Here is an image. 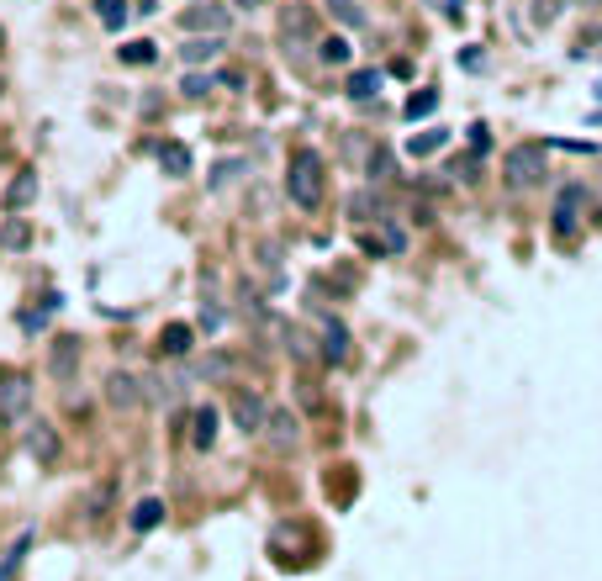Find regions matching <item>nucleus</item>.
Returning a JSON list of instances; mask_svg holds the SVG:
<instances>
[{
	"label": "nucleus",
	"mask_w": 602,
	"mask_h": 581,
	"mask_svg": "<svg viewBox=\"0 0 602 581\" xmlns=\"http://www.w3.org/2000/svg\"><path fill=\"white\" fill-rule=\"evenodd\" d=\"M286 196L296 212H317L328 196V159L317 154L312 143H301L291 148V159H286Z\"/></svg>",
	"instance_id": "1"
},
{
	"label": "nucleus",
	"mask_w": 602,
	"mask_h": 581,
	"mask_svg": "<svg viewBox=\"0 0 602 581\" xmlns=\"http://www.w3.org/2000/svg\"><path fill=\"white\" fill-rule=\"evenodd\" d=\"M502 185L507 191H539L550 185V143H518L502 154Z\"/></svg>",
	"instance_id": "2"
},
{
	"label": "nucleus",
	"mask_w": 602,
	"mask_h": 581,
	"mask_svg": "<svg viewBox=\"0 0 602 581\" xmlns=\"http://www.w3.org/2000/svg\"><path fill=\"white\" fill-rule=\"evenodd\" d=\"M32 376H0V423L6 428H27L32 412Z\"/></svg>",
	"instance_id": "3"
},
{
	"label": "nucleus",
	"mask_w": 602,
	"mask_h": 581,
	"mask_svg": "<svg viewBox=\"0 0 602 581\" xmlns=\"http://www.w3.org/2000/svg\"><path fill=\"white\" fill-rule=\"evenodd\" d=\"M317 37H323V32H317V11L301 6V0H291V6L280 11V43H286V48H312Z\"/></svg>",
	"instance_id": "4"
},
{
	"label": "nucleus",
	"mask_w": 602,
	"mask_h": 581,
	"mask_svg": "<svg viewBox=\"0 0 602 581\" xmlns=\"http://www.w3.org/2000/svg\"><path fill=\"white\" fill-rule=\"evenodd\" d=\"M581 206H587V185H566L555 196V212H550V228H555V243H571L576 228H581Z\"/></svg>",
	"instance_id": "5"
},
{
	"label": "nucleus",
	"mask_w": 602,
	"mask_h": 581,
	"mask_svg": "<svg viewBox=\"0 0 602 581\" xmlns=\"http://www.w3.org/2000/svg\"><path fill=\"white\" fill-rule=\"evenodd\" d=\"M27 455L43 465V471H53V465L64 460V439L48 418H27Z\"/></svg>",
	"instance_id": "6"
},
{
	"label": "nucleus",
	"mask_w": 602,
	"mask_h": 581,
	"mask_svg": "<svg viewBox=\"0 0 602 581\" xmlns=\"http://www.w3.org/2000/svg\"><path fill=\"white\" fill-rule=\"evenodd\" d=\"M180 27L191 37H222L233 27V11L228 6H212V0H201V6H185L180 11Z\"/></svg>",
	"instance_id": "7"
},
{
	"label": "nucleus",
	"mask_w": 602,
	"mask_h": 581,
	"mask_svg": "<svg viewBox=\"0 0 602 581\" xmlns=\"http://www.w3.org/2000/svg\"><path fill=\"white\" fill-rule=\"evenodd\" d=\"M317 354L328 365H349V323L333 312H317Z\"/></svg>",
	"instance_id": "8"
},
{
	"label": "nucleus",
	"mask_w": 602,
	"mask_h": 581,
	"mask_svg": "<svg viewBox=\"0 0 602 581\" xmlns=\"http://www.w3.org/2000/svg\"><path fill=\"white\" fill-rule=\"evenodd\" d=\"M80 360H85V349H80L74 333H59V339L48 344V376L59 381V386H69L74 376H80Z\"/></svg>",
	"instance_id": "9"
},
{
	"label": "nucleus",
	"mask_w": 602,
	"mask_h": 581,
	"mask_svg": "<svg viewBox=\"0 0 602 581\" xmlns=\"http://www.w3.org/2000/svg\"><path fill=\"white\" fill-rule=\"evenodd\" d=\"M228 412H233V423L243 428V434H265L270 402L259 397V391H249V386H238V391H233V402H228Z\"/></svg>",
	"instance_id": "10"
},
{
	"label": "nucleus",
	"mask_w": 602,
	"mask_h": 581,
	"mask_svg": "<svg viewBox=\"0 0 602 581\" xmlns=\"http://www.w3.org/2000/svg\"><path fill=\"white\" fill-rule=\"evenodd\" d=\"M265 439H270V449H280V455H286V449L301 439V418L291 407H270V418H265Z\"/></svg>",
	"instance_id": "11"
},
{
	"label": "nucleus",
	"mask_w": 602,
	"mask_h": 581,
	"mask_svg": "<svg viewBox=\"0 0 602 581\" xmlns=\"http://www.w3.org/2000/svg\"><path fill=\"white\" fill-rule=\"evenodd\" d=\"M32 201H37V170L27 164V170H16V175H11V185H6V196H0V206H6V217H22Z\"/></svg>",
	"instance_id": "12"
},
{
	"label": "nucleus",
	"mask_w": 602,
	"mask_h": 581,
	"mask_svg": "<svg viewBox=\"0 0 602 581\" xmlns=\"http://www.w3.org/2000/svg\"><path fill=\"white\" fill-rule=\"evenodd\" d=\"M106 402L117 407V412H133V407L143 402L138 376H127V370H111V376H106Z\"/></svg>",
	"instance_id": "13"
},
{
	"label": "nucleus",
	"mask_w": 602,
	"mask_h": 581,
	"mask_svg": "<svg viewBox=\"0 0 602 581\" xmlns=\"http://www.w3.org/2000/svg\"><path fill=\"white\" fill-rule=\"evenodd\" d=\"M191 349H196V328L191 323H164L159 328V354H164V360H185Z\"/></svg>",
	"instance_id": "14"
},
{
	"label": "nucleus",
	"mask_w": 602,
	"mask_h": 581,
	"mask_svg": "<svg viewBox=\"0 0 602 581\" xmlns=\"http://www.w3.org/2000/svg\"><path fill=\"white\" fill-rule=\"evenodd\" d=\"M159 170H164L169 180H185V175L196 170V154H191L185 143H175V138H169V143H159Z\"/></svg>",
	"instance_id": "15"
},
{
	"label": "nucleus",
	"mask_w": 602,
	"mask_h": 581,
	"mask_svg": "<svg viewBox=\"0 0 602 581\" xmlns=\"http://www.w3.org/2000/svg\"><path fill=\"white\" fill-rule=\"evenodd\" d=\"M32 545H37V529H22L11 539V550H6V560H0V581H16L22 576V566H27V555H32Z\"/></svg>",
	"instance_id": "16"
},
{
	"label": "nucleus",
	"mask_w": 602,
	"mask_h": 581,
	"mask_svg": "<svg viewBox=\"0 0 602 581\" xmlns=\"http://www.w3.org/2000/svg\"><path fill=\"white\" fill-rule=\"evenodd\" d=\"M317 64H328V69H349L354 64V48H349V37H338V32H328V37H317Z\"/></svg>",
	"instance_id": "17"
},
{
	"label": "nucleus",
	"mask_w": 602,
	"mask_h": 581,
	"mask_svg": "<svg viewBox=\"0 0 602 581\" xmlns=\"http://www.w3.org/2000/svg\"><path fill=\"white\" fill-rule=\"evenodd\" d=\"M164 513H169V508H164V497H143L138 508L127 513V529H133V534H154L159 523H164Z\"/></svg>",
	"instance_id": "18"
},
{
	"label": "nucleus",
	"mask_w": 602,
	"mask_h": 581,
	"mask_svg": "<svg viewBox=\"0 0 602 581\" xmlns=\"http://www.w3.org/2000/svg\"><path fill=\"white\" fill-rule=\"evenodd\" d=\"M349 217H354V222H381V217H386V196L375 191V185L354 191V196H349Z\"/></svg>",
	"instance_id": "19"
},
{
	"label": "nucleus",
	"mask_w": 602,
	"mask_h": 581,
	"mask_svg": "<svg viewBox=\"0 0 602 581\" xmlns=\"http://www.w3.org/2000/svg\"><path fill=\"white\" fill-rule=\"evenodd\" d=\"M344 96L349 101H375L381 96V69H349V80H344Z\"/></svg>",
	"instance_id": "20"
},
{
	"label": "nucleus",
	"mask_w": 602,
	"mask_h": 581,
	"mask_svg": "<svg viewBox=\"0 0 602 581\" xmlns=\"http://www.w3.org/2000/svg\"><path fill=\"white\" fill-rule=\"evenodd\" d=\"M191 444H196V449H212V444H217V407H212V402H201V407L191 412Z\"/></svg>",
	"instance_id": "21"
},
{
	"label": "nucleus",
	"mask_w": 602,
	"mask_h": 581,
	"mask_svg": "<svg viewBox=\"0 0 602 581\" xmlns=\"http://www.w3.org/2000/svg\"><path fill=\"white\" fill-rule=\"evenodd\" d=\"M180 59L191 64V69H201V64H217V59H222V37H191V43L180 48Z\"/></svg>",
	"instance_id": "22"
},
{
	"label": "nucleus",
	"mask_w": 602,
	"mask_h": 581,
	"mask_svg": "<svg viewBox=\"0 0 602 581\" xmlns=\"http://www.w3.org/2000/svg\"><path fill=\"white\" fill-rule=\"evenodd\" d=\"M323 6H328V16H333L338 27H354V32H360V27L370 22L365 0H323Z\"/></svg>",
	"instance_id": "23"
},
{
	"label": "nucleus",
	"mask_w": 602,
	"mask_h": 581,
	"mask_svg": "<svg viewBox=\"0 0 602 581\" xmlns=\"http://www.w3.org/2000/svg\"><path fill=\"white\" fill-rule=\"evenodd\" d=\"M96 16H101L106 32H122L127 22H133V6H127V0H96Z\"/></svg>",
	"instance_id": "24"
},
{
	"label": "nucleus",
	"mask_w": 602,
	"mask_h": 581,
	"mask_svg": "<svg viewBox=\"0 0 602 581\" xmlns=\"http://www.w3.org/2000/svg\"><path fill=\"white\" fill-rule=\"evenodd\" d=\"M111 497H117V481L90 486V497H85V518H90V523H101V518L111 513Z\"/></svg>",
	"instance_id": "25"
},
{
	"label": "nucleus",
	"mask_w": 602,
	"mask_h": 581,
	"mask_svg": "<svg viewBox=\"0 0 602 581\" xmlns=\"http://www.w3.org/2000/svg\"><path fill=\"white\" fill-rule=\"evenodd\" d=\"M233 370H238V354H206V360L196 365V376L201 381H228Z\"/></svg>",
	"instance_id": "26"
},
{
	"label": "nucleus",
	"mask_w": 602,
	"mask_h": 581,
	"mask_svg": "<svg viewBox=\"0 0 602 581\" xmlns=\"http://www.w3.org/2000/svg\"><path fill=\"white\" fill-rule=\"evenodd\" d=\"M117 59L133 64V69H148V64H159V48L148 43V37H138V43H122V48H117Z\"/></svg>",
	"instance_id": "27"
},
{
	"label": "nucleus",
	"mask_w": 602,
	"mask_h": 581,
	"mask_svg": "<svg viewBox=\"0 0 602 581\" xmlns=\"http://www.w3.org/2000/svg\"><path fill=\"white\" fill-rule=\"evenodd\" d=\"M286 349H291V360H301V365H307V360H323V354H317V344H312L301 328H286Z\"/></svg>",
	"instance_id": "28"
},
{
	"label": "nucleus",
	"mask_w": 602,
	"mask_h": 581,
	"mask_svg": "<svg viewBox=\"0 0 602 581\" xmlns=\"http://www.w3.org/2000/svg\"><path fill=\"white\" fill-rule=\"evenodd\" d=\"M365 175H370V185L391 180V148H381V143L370 148V159H365Z\"/></svg>",
	"instance_id": "29"
},
{
	"label": "nucleus",
	"mask_w": 602,
	"mask_h": 581,
	"mask_svg": "<svg viewBox=\"0 0 602 581\" xmlns=\"http://www.w3.org/2000/svg\"><path fill=\"white\" fill-rule=\"evenodd\" d=\"M27 243H32V228L22 217H11L6 228H0V249H27Z\"/></svg>",
	"instance_id": "30"
},
{
	"label": "nucleus",
	"mask_w": 602,
	"mask_h": 581,
	"mask_svg": "<svg viewBox=\"0 0 602 581\" xmlns=\"http://www.w3.org/2000/svg\"><path fill=\"white\" fill-rule=\"evenodd\" d=\"M434 106H439V90H418V96H407L402 117H407V122H418V117H428Z\"/></svg>",
	"instance_id": "31"
},
{
	"label": "nucleus",
	"mask_w": 602,
	"mask_h": 581,
	"mask_svg": "<svg viewBox=\"0 0 602 581\" xmlns=\"http://www.w3.org/2000/svg\"><path fill=\"white\" fill-rule=\"evenodd\" d=\"M566 6H571V0H534V6H529V22H534V27H550Z\"/></svg>",
	"instance_id": "32"
},
{
	"label": "nucleus",
	"mask_w": 602,
	"mask_h": 581,
	"mask_svg": "<svg viewBox=\"0 0 602 581\" xmlns=\"http://www.w3.org/2000/svg\"><path fill=\"white\" fill-rule=\"evenodd\" d=\"M444 143H449L444 127H428V133H418V138L407 143V154H434V148H444Z\"/></svg>",
	"instance_id": "33"
},
{
	"label": "nucleus",
	"mask_w": 602,
	"mask_h": 581,
	"mask_svg": "<svg viewBox=\"0 0 602 581\" xmlns=\"http://www.w3.org/2000/svg\"><path fill=\"white\" fill-rule=\"evenodd\" d=\"M185 96H191V101H201L206 96V90H217V74H185Z\"/></svg>",
	"instance_id": "34"
},
{
	"label": "nucleus",
	"mask_w": 602,
	"mask_h": 581,
	"mask_svg": "<svg viewBox=\"0 0 602 581\" xmlns=\"http://www.w3.org/2000/svg\"><path fill=\"white\" fill-rule=\"evenodd\" d=\"M243 170H249V164H243V159H222L217 170H212V185H228V180H238Z\"/></svg>",
	"instance_id": "35"
},
{
	"label": "nucleus",
	"mask_w": 602,
	"mask_h": 581,
	"mask_svg": "<svg viewBox=\"0 0 602 581\" xmlns=\"http://www.w3.org/2000/svg\"><path fill=\"white\" fill-rule=\"evenodd\" d=\"M386 249L391 254H407V233L397 228V222H386Z\"/></svg>",
	"instance_id": "36"
},
{
	"label": "nucleus",
	"mask_w": 602,
	"mask_h": 581,
	"mask_svg": "<svg viewBox=\"0 0 602 581\" xmlns=\"http://www.w3.org/2000/svg\"><path fill=\"white\" fill-rule=\"evenodd\" d=\"M470 148H476V154H486V148H492V133H486V122L470 127Z\"/></svg>",
	"instance_id": "37"
},
{
	"label": "nucleus",
	"mask_w": 602,
	"mask_h": 581,
	"mask_svg": "<svg viewBox=\"0 0 602 581\" xmlns=\"http://www.w3.org/2000/svg\"><path fill=\"white\" fill-rule=\"evenodd\" d=\"M217 85L222 90H243V69H217Z\"/></svg>",
	"instance_id": "38"
},
{
	"label": "nucleus",
	"mask_w": 602,
	"mask_h": 581,
	"mask_svg": "<svg viewBox=\"0 0 602 581\" xmlns=\"http://www.w3.org/2000/svg\"><path fill=\"white\" fill-rule=\"evenodd\" d=\"M360 249H365L370 259H386V254H391V249H386V238H370V233L360 238Z\"/></svg>",
	"instance_id": "39"
},
{
	"label": "nucleus",
	"mask_w": 602,
	"mask_h": 581,
	"mask_svg": "<svg viewBox=\"0 0 602 581\" xmlns=\"http://www.w3.org/2000/svg\"><path fill=\"white\" fill-rule=\"evenodd\" d=\"M238 11H259V6H270V0H233Z\"/></svg>",
	"instance_id": "40"
},
{
	"label": "nucleus",
	"mask_w": 602,
	"mask_h": 581,
	"mask_svg": "<svg viewBox=\"0 0 602 581\" xmlns=\"http://www.w3.org/2000/svg\"><path fill=\"white\" fill-rule=\"evenodd\" d=\"M571 6H602V0H571Z\"/></svg>",
	"instance_id": "41"
},
{
	"label": "nucleus",
	"mask_w": 602,
	"mask_h": 581,
	"mask_svg": "<svg viewBox=\"0 0 602 581\" xmlns=\"http://www.w3.org/2000/svg\"><path fill=\"white\" fill-rule=\"evenodd\" d=\"M0 43H6V32H0Z\"/></svg>",
	"instance_id": "42"
}]
</instances>
